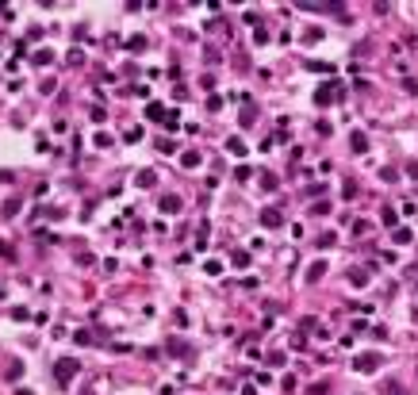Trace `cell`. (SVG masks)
Segmentation results:
<instances>
[{
    "instance_id": "obj_1",
    "label": "cell",
    "mask_w": 418,
    "mask_h": 395,
    "mask_svg": "<svg viewBox=\"0 0 418 395\" xmlns=\"http://www.w3.org/2000/svg\"><path fill=\"white\" fill-rule=\"evenodd\" d=\"M58 372H61V380H69L77 372V361H58Z\"/></svg>"
},
{
    "instance_id": "obj_3",
    "label": "cell",
    "mask_w": 418,
    "mask_h": 395,
    "mask_svg": "<svg viewBox=\"0 0 418 395\" xmlns=\"http://www.w3.org/2000/svg\"><path fill=\"white\" fill-rule=\"evenodd\" d=\"M392 395H407V391H392Z\"/></svg>"
},
{
    "instance_id": "obj_2",
    "label": "cell",
    "mask_w": 418,
    "mask_h": 395,
    "mask_svg": "<svg viewBox=\"0 0 418 395\" xmlns=\"http://www.w3.org/2000/svg\"><path fill=\"white\" fill-rule=\"evenodd\" d=\"M357 369H361V372H365V369H380V357H361Z\"/></svg>"
}]
</instances>
